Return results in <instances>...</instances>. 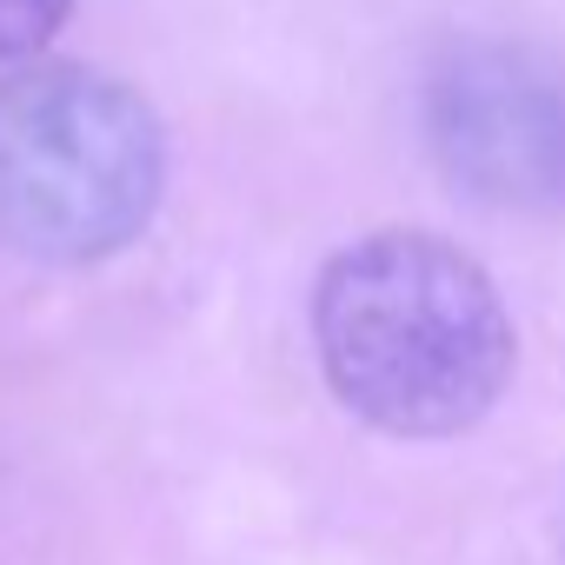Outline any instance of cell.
Segmentation results:
<instances>
[{"label": "cell", "instance_id": "cell-2", "mask_svg": "<svg viewBox=\"0 0 565 565\" xmlns=\"http://www.w3.org/2000/svg\"><path fill=\"white\" fill-rule=\"evenodd\" d=\"M167 147L153 107L74 61L0 81V239L28 259L87 266L120 253L160 200Z\"/></svg>", "mask_w": 565, "mask_h": 565}, {"label": "cell", "instance_id": "cell-1", "mask_svg": "<svg viewBox=\"0 0 565 565\" xmlns=\"http://www.w3.org/2000/svg\"><path fill=\"white\" fill-rule=\"evenodd\" d=\"M313 340L333 393L380 433L446 439L512 380V320L472 253L439 233H366L320 273Z\"/></svg>", "mask_w": 565, "mask_h": 565}, {"label": "cell", "instance_id": "cell-3", "mask_svg": "<svg viewBox=\"0 0 565 565\" xmlns=\"http://www.w3.org/2000/svg\"><path fill=\"white\" fill-rule=\"evenodd\" d=\"M446 180L499 213H565V61L525 41H459L426 81Z\"/></svg>", "mask_w": 565, "mask_h": 565}, {"label": "cell", "instance_id": "cell-4", "mask_svg": "<svg viewBox=\"0 0 565 565\" xmlns=\"http://www.w3.org/2000/svg\"><path fill=\"white\" fill-rule=\"evenodd\" d=\"M74 0H0V61H28L54 41Z\"/></svg>", "mask_w": 565, "mask_h": 565}]
</instances>
